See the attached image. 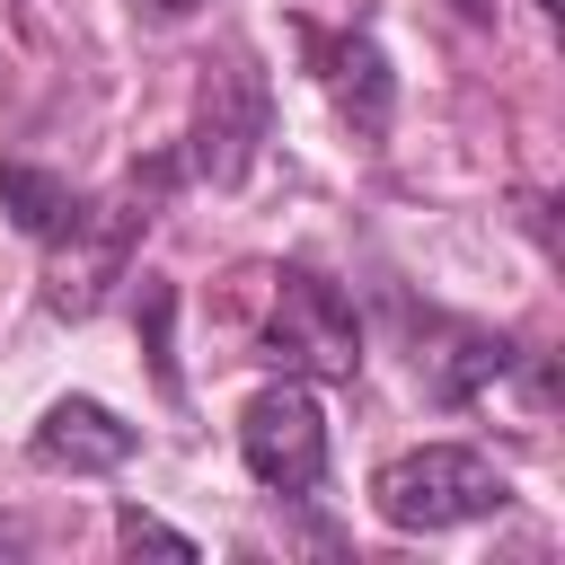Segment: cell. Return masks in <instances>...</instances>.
Segmentation results:
<instances>
[{"label":"cell","instance_id":"6da1fadb","mask_svg":"<svg viewBox=\"0 0 565 565\" xmlns=\"http://www.w3.org/2000/svg\"><path fill=\"white\" fill-rule=\"evenodd\" d=\"M371 503H380L388 530L433 539V530L494 521V512L512 503V486H503V468H494L486 450H468V441H424V450H406V459H388V468L371 477Z\"/></svg>","mask_w":565,"mask_h":565},{"label":"cell","instance_id":"3957f363","mask_svg":"<svg viewBox=\"0 0 565 565\" xmlns=\"http://www.w3.org/2000/svg\"><path fill=\"white\" fill-rule=\"evenodd\" d=\"M265 362H274L282 380H353V371H362V327H353V300H344L318 265H282V274H274Z\"/></svg>","mask_w":565,"mask_h":565},{"label":"cell","instance_id":"ba28073f","mask_svg":"<svg viewBox=\"0 0 565 565\" xmlns=\"http://www.w3.org/2000/svg\"><path fill=\"white\" fill-rule=\"evenodd\" d=\"M415 371H424V388H433L441 406H459V397H477L486 380H503V371H512V344H503V335H486V327L424 318V353H415Z\"/></svg>","mask_w":565,"mask_h":565},{"label":"cell","instance_id":"5bb4252c","mask_svg":"<svg viewBox=\"0 0 565 565\" xmlns=\"http://www.w3.org/2000/svg\"><path fill=\"white\" fill-rule=\"evenodd\" d=\"M539 9H565V0H539Z\"/></svg>","mask_w":565,"mask_h":565},{"label":"cell","instance_id":"277c9868","mask_svg":"<svg viewBox=\"0 0 565 565\" xmlns=\"http://www.w3.org/2000/svg\"><path fill=\"white\" fill-rule=\"evenodd\" d=\"M238 459L274 494H309L327 477V415H318L309 380H274L238 406Z\"/></svg>","mask_w":565,"mask_h":565},{"label":"cell","instance_id":"30bf717a","mask_svg":"<svg viewBox=\"0 0 565 565\" xmlns=\"http://www.w3.org/2000/svg\"><path fill=\"white\" fill-rule=\"evenodd\" d=\"M141 327H150V362H159V388L177 397V353H168V282L141 274Z\"/></svg>","mask_w":565,"mask_h":565},{"label":"cell","instance_id":"8992f818","mask_svg":"<svg viewBox=\"0 0 565 565\" xmlns=\"http://www.w3.org/2000/svg\"><path fill=\"white\" fill-rule=\"evenodd\" d=\"M309 53H318V79H327L335 115L353 124V141H380L388 115H397V79H388L380 35H371V26H344V35H318Z\"/></svg>","mask_w":565,"mask_h":565},{"label":"cell","instance_id":"8fae6325","mask_svg":"<svg viewBox=\"0 0 565 565\" xmlns=\"http://www.w3.org/2000/svg\"><path fill=\"white\" fill-rule=\"evenodd\" d=\"M115 539H124V547H159V556H177V565L194 556V539H185V530H168V521H150V512H132V503L115 512Z\"/></svg>","mask_w":565,"mask_h":565},{"label":"cell","instance_id":"52a82bcc","mask_svg":"<svg viewBox=\"0 0 565 565\" xmlns=\"http://www.w3.org/2000/svg\"><path fill=\"white\" fill-rule=\"evenodd\" d=\"M132 450H141V433L97 397H53L35 424V459L71 468V477H115V468H132Z\"/></svg>","mask_w":565,"mask_h":565},{"label":"cell","instance_id":"4fadbf2b","mask_svg":"<svg viewBox=\"0 0 565 565\" xmlns=\"http://www.w3.org/2000/svg\"><path fill=\"white\" fill-rule=\"evenodd\" d=\"M450 9H459V18H486V9H494V0H450Z\"/></svg>","mask_w":565,"mask_h":565},{"label":"cell","instance_id":"5b68a950","mask_svg":"<svg viewBox=\"0 0 565 565\" xmlns=\"http://www.w3.org/2000/svg\"><path fill=\"white\" fill-rule=\"evenodd\" d=\"M256 141H265V79L247 62H221L194 97V124H185V177L238 185L256 168Z\"/></svg>","mask_w":565,"mask_h":565},{"label":"cell","instance_id":"9c48e42d","mask_svg":"<svg viewBox=\"0 0 565 565\" xmlns=\"http://www.w3.org/2000/svg\"><path fill=\"white\" fill-rule=\"evenodd\" d=\"M79 203H88V194H79L71 177H53V168H26V159H0V212H9L26 238H44V247H53V238L79 221Z\"/></svg>","mask_w":565,"mask_h":565},{"label":"cell","instance_id":"7c38bea8","mask_svg":"<svg viewBox=\"0 0 565 565\" xmlns=\"http://www.w3.org/2000/svg\"><path fill=\"white\" fill-rule=\"evenodd\" d=\"M150 9H159V18H185V9H203V0H150Z\"/></svg>","mask_w":565,"mask_h":565},{"label":"cell","instance_id":"7a4b0ae2","mask_svg":"<svg viewBox=\"0 0 565 565\" xmlns=\"http://www.w3.org/2000/svg\"><path fill=\"white\" fill-rule=\"evenodd\" d=\"M168 177H177V159H159L150 177H132L115 203H79V221L53 238V247H62V256H53V291H44L53 318H88V309L106 300V282H124V256H132V238L150 230V203H159Z\"/></svg>","mask_w":565,"mask_h":565}]
</instances>
